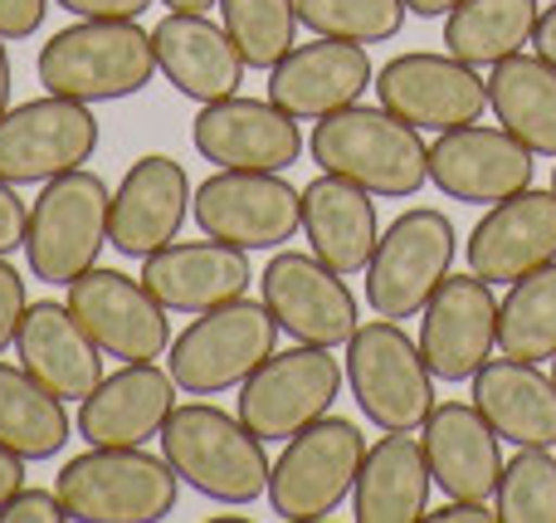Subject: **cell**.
<instances>
[{
  "instance_id": "25",
  "label": "cell",
  "mask_w": 556,
  "mask_h": 523,
  "mask_svg": "<svg viewBox=\"0 0 556 523\" xmlns=\"http://www.w3.org/2000/svg\"><path fill=\"white\" fill-rule=\"evenodd\" d=\"M20 368L54 391L59 401H84L103 382V348L88 338V328L74 319V309L59 299H35L15 333Z\"/></svg>"
},
{
  "instance_id": "19",
  "label": "cell",
  "mask_w": 556,
  "mask_h": 523,
  "mask_svg": "<svg viewBox=\"0 0 556 523\" xmlns=\"http://www.w3.org/2000/svg\"><path fill=\"white\" fill-rule=\"evenodd\" d=\"M420 352L440 382H473V372L493 358L498 343V303L493 284L479 274H450L425 303Z\"/></svg>"
},
{
  "instance_id": "16",
  "label": "cell",
  "mask_w": 556,
  "mask_h": 523,
  "mask_svg": "<svg viewBox=\"0 0 556 523\" xmlns=\"http://www.w3.org/2000/svg\"><path fill=\"white\" fill-rule=\"evenodd\" d=\"M532 147L518 142L508 127L464 123L434 137L430 147V182L444 196L469 206H498L532 186Z\"/></svg>"
},
{
  "instance_id": "42",
  "label": "cell",
  "mask_w": 556,
  "mask_h": 523,
  "mask_svg": "<svg viewBox=\"0 0 556 523\" xmlns=\"http://www.w3.org/2000/svg\"><path fill=\"white\" fill-rule=\"evenodd\" d=\"M532 54L556 64V0H552V10H542L538 15V29H532Z\"/></svg>"
},
{
  "instance_id": "11",
  "label": "cell",
  "mask_w": 556,
  "mask_h": 523,
  "mask_svg": "<svg viewBox=\"0 0 556 523\" xmlns=\"http://www.w3.org/2000/svg\"><path fill=\"white\" fill-rule=\"evenodd\" d=\"M191 215L211 240L240 250H278L303 225V191L278 172H235L220 166L211 182L195 186Z\"/></svg>"
},
{
  "instance_id": "27",
  "label": "cell",
  "mask_w": 556,
  "mask_h": 523,
  "mask_svg": "<svg viewBox=\"0 0 556 523\" xmlns=\"http://www.w3.org/2000/svg\"><path fill=\"white\" fill-rule=\"evenodd\" d=\"M303 235L313 245V254L323 264H332L337 274H362L376 254V196L366 186L346 182V176H313L303 186Z\"/></svg>"
},
{
  "instance_id": "15",
  "label": "cell",
  "mask_w": 556,
  "mask_h": 523,
  "mask_svg": "<svg viewBox=\"0 0 556 523\" xmlns=\"http://www.w3.org/2000/svg\"><path fill=\"white\" fill-rule=\"evenodd\" d=\"M260 294L278 319V333L313 348H342L356 333V299L346 274L323 264L317 254L278 250L260 274Z\"/></svg>"
},
{
  "instance_id": "6",
  "label": "cell",
  "mask_w": 556,
  "mask_h": 523,
  "mask_svg": "<svg viewBox=\"0 0 556 523\" xmlns=\"http://www.w3.org/2000/svg\"><path fill=\"white\" fill-rule=\"evenodd\" d=\"M346 387L376 431H420L434 411V372L395 319L356 323L346 338Z\"/></svg>"
},
{
  "instance_id": "44",
  "label": "cell",
  "mask_w": 556,
  "mask_h": 523,
  "mask_svg": "<svg viewBox=\"0 0 556 523\" xmlns=\"http://www.w3.org/2000/svg\"><path fill=\"white\" fill-rule=\"evenodd\" d=\"M459 0H405V10H415L420 20H434V15H450Z\"/></svg>"
},
{
  "instance_id": "24",
  "label": "cell",
  "mask_w": 556,
  "mask_h": 523,
  "mask_svg": "<svg viewBox=\"0 0 556 523\" xmlns=\"http://www.w3.org/2000/svg\"><path fill=\"white\" fill-rule=\"evenodd\" d=\"M425 460H430L434 489L444 499H493L503 480V436L489 426L473 401H434V411L420 426Z\"/></svg>"
},
{
  "instance_id": "49",
  "label": "cell",
  "mask_w": 556,
  "mask_h": 523,
  "mask_svg": "<svg viewBox=\"0 0 556 523\" xmlns=\"http://www.w3.org/2000/svg\"><path fill=\"white\" fill-rule=\"evenodd\" d=\"M547 5H552V0H547Z\"/></svg>"
},
{
  "instance_id": "48",
  "label": "cell",
  "mask_w": 556,
  "mask_h": 523,
  "mask_svg": "<svg viewBox=\"0 0 556 523\" xmlns=\"http://www.w3.org/2000/svg\"><path fill=\"white\" fill-rule=\"evenodd\" d=\"M552 191H556V176H552Z\"/></svg>"
},
{
  "instance_id": "33",
  "label": "cell",
  "mask_w": 556,
  "mask_h": 523,
  "mask_svg": "<svg viewBox=\"0 0 556 523\" xmlns=\"http://www.w3.org/2000/svg\"><path fill=\"white\" fill-rule=\"evenodd\" d=\"M498 352L518 362L556 358V260L513 279L508 299L498 303Z\"/></svg>"
},
{
  "instance_id": "10",
  "label": "cell",
  "mask_w": 556,
  "mask_h": 523,
  "mask_svg": "<svg viewBox=\"0 0 556 523\" xmlns=\"http://www.w3.org/2000/svg\"><path fill=\"white\" fill-rule=\"evenodd\" d=\"M346 372L337 368L332 348L293 343L288 352H269L260 372L240 382V411L235 416L269 446V440H293L303 426L323 421L337 407Z\"/></svg>"
},
{
  "instance_id": "39",
  "label": "cell",
  "mask_w": 556,
  "mask_h": 523,
  "mask_svg": "<svg viewBox=\"0 0 556 523\" xmlns=\"http://www.w3.org/2000/svg\"><path fill=\"white\" fill-rule=\"evenodd\" d=\"M25 231H29V211L20 201V191L0 176V254L25 250Z\"/></svg>"
},
{
  "instance_id": "14",
  "label": "cell",
  "mask_w": 556,
  "mask_h": 523,
  "mask_svg": "<svg viewBox=\"0 0 556 523\" xmlns=\"http://www.w3.org/2000/svg\"><path fill=\"white\" fill-rule=\"evenodd\" d=\"M371 88L376 103L420 133H450V127L479 123L489 108V78H479V69L464 59L430 54V49L395 54L391 64H381Z\"/></svg>"
},
{
  "instance_id": "29",
  "label": "cell",
  "mask_w": 556,
  "mask_h": 523,
  "mask_svg": "<svg viewBox=\"0 0 556 523\" xmlns=\"http://www.w3.org/2000/svg\"><path fill=\"white\" fill-rule=\"evenodd\" d=\"M473 407L508 446L556 450V377L538 362L489 358L473 372Z\"/></svg>"
},
{
  "instance_id": "46",
  "label": "cell",
  "mask_w": 556,
  "mask_h": 523,
  "mask_svg": "<svg viewBox=\"0 0 556 523\" xmlns=\"http://www.w3.org/2000/svg\"><path fill=\"white\" fill-rule=\"evenodd\" d=\"M162 5H172V10H211V5H220V0H162Z\"/></svg>"
},
{
  "instance_id": "31",
  "label": "cell",
  "mask_w": 556,
  "mask_h": 523,
  "mask_svg": "<svg viewBox=\"0 0 556 523\" xmlns=\"http://www.w3.org/2000/svg\"><path fill=\"white\" fill-rule=\"evenodd\" d=\"M538 29V0H459L444 15V49L473 69L522 54Z\"/></svg>"
},
{
  "instance_id": "35",
  "label": "cell",
  "mask_w": 556,
  "mask_h": 523,
  "mask_svg": "<svg viewBox=\"0 0 556 523\" xmlns=\"http://www.w3.org/2000/svg\"><path fill=\"white\" fill-rule=\"evenodd\" d=\"M298 25L327 39H352V45H381L395 39L405 25V0H293Z\"/></svg>"
},
{
  "instance_id": "2",
  "label": "cell",
  "mask_w": 556,
  "mask_h": 523,
  "mask_svg": "<svg viewBox=\"0 0 556 523\" xmlns=\"http://www.w3.org/2000/svg\"><path fill=\"white\" fill-rule=\"evenodd\" d=\"M156 440H162L166 465L181 475V485H191L195 495L215 499V505L240 509L269 495L274 465L264 456V440L240 416L211 407V401L176 407Z\"/></svg>"
},
{
  "instance_id": "5",
  "label": "cell",
  "mask_w": 556,
  "mask_h": 523,
  "mask_svg": "<svg viewBox=\"0 0 556 523\" xmlns=\"http://www.w3.org/2000/svg\"><path fill=\"white\" fill-rule=\"evenodd\" d=\"M108 215H113V191L88 166H74V172L45 182V191L29 206V231H25L29 274L39 284H64L68 289L103 254Z\"/></svg>"
},
{
  "instance_id": "17",
  "label": "cell",
  "mask_w": 556,
  "mask_h": 523,
  "mask_svg": "<svg viewBox=\"0 0 556 523\" xmlns=\"http://www.w3.org/2000/svg\"><path fill=\"white\" fill-rule=\"evenodd\" d=\"M191 176L176 157H137L127 176L113 191V215H108V245L127 260H147V254L166 250L181 235L186 215H191Z\"/></svg>"
},
{
  "instance_id": "8",
  "label": "cell",
  "mask_w": 556,
  "mask_h": 523,
  "mask_svg": "<svg viewBox=\"0 0 556 523\" xmlns=\"http://www.w3.org/2000/svg\"><path fill=\"white\" fill-rule=\"evenodd\" d=\"M366 436L356 421L332 416L303 426L274 460L269 475V509L288 523H313L337 514L342 499H352V485L362 475Z\"/></svg>"
},
{
  "instance_id": "28",
  "label": "cell",
  "mask_w": 556,
  "mask_h": 523,
  "mask_svg": "<svg viewBox=\"0 0 556 523\" xmlns=\"http://www.w3.org/2000/svg\"><path fill=\"white\" fill-rule=\"evenodd\" d=\"M430 460L425 440L410 431H386L376 446H366L362 475L352 485L356 523H415L430 514Z\"/></svg>"
},
{
  "instance_id": "4",
  "label": "cell",
  "mask_w": 556,
  "mask_h": 523,
  "mask_svg": "<svg viewBox=\"0 0 556 523\" xmlns=\"http://www.w3.org/2000/svg\"><path fill=\"white\" fill-rule=\"evenodd\" d=\"M54 489L78 523H156L176 509L181 475L166 456H147L142 446H88L64 460Z\"/></svg>"
},
{
  "instance_id": "45",
  "label": "cell",
  "mask_w": 556,
  "mask_h": 523,
  "mask_svg": "<svg viewBox=\"0 0 556 523\" xmlns=\"http://www.w3.org/2000/svg\"><path fill=\"white\" fill-rule=\"evenodd\" d=\"M10 108V54H5V35H0V117Z\"/></svg>"
},
{
  "instance_id": "36",
  "label": "cell",
  "mask_w": 556,
  "mask_h": 523,
  "mask_svg": "<svg viewBox=\"0 0 556 523\" xmlns=\"http://www.w3.org/2000/svg\"><path fill=\"white\" fill-rule=\"evenodd\" d=\"M503 523H556V456L552 450L518 446L503 465L498 495H493Z\"/></svg>"
},
{
  "instance_id": "23",
  "label": "cell",
  "mask_w": 556,
  "mask_h": 523,
  "mask_svg": "<svg viewBox=\"0 0 556 523\" xmlns=\"http://www.w3.org/2000/svg\"><path fill=\"white\" fill-rule=\"evenodd\" d=\"M176 411V377L156 362H123L78 401V436L88 446H147L162 436L166 416Z\"/></svg>"
},
{
  "instance_id": "1",
  "label": "cell",
  "mask_w": 556,
  "mask_h": 523,
  "mask_svg": "<svg viewBox=\"0 0 556 523\" xmlns=\"http://www.w3.org/2000/svg\"><path fill=\"white\" fill-rule=\"evenodd\" d=\"M307 152L323 172L346 176L386 201L420 196V186L430 182V147L420 142V127L395 117L391 108L352 103L317 117Z\"/></svg>"
},
{
  "instance_id": "3",
  "label": "cell",
  "mask_w": 556,
  "mask_h": 523,
  "mask_svg": "<svg viewBox=\"0 0 556 523\" xmlns=\"http://www.w3.org/2000/svg\"><path fill=\"white\" fill-rule=\"evenodd\" d=\"M45 94L74 103H113L142 94L156 74V49L137 20H78L39 49Z\"/></svg>"
},
{
  "instance_id": "43",
  "label": "cell",
  "mask_w": 556,
  "mask_h": 523,
  "mask_svg": "<svg viewBox=\"0 0 556 523\" xmlns=\"http://www.w3.org/2000/svg\"><path fill=\"white\" fill-rule=\"evenodd\" d=\"M25 465H29V460H20L15 450L0 446V505H5V499L15 495L20 485H25Z\"/></svg>"
},
{
  "instance_id": "18",
  "label": "cell",
  "mask_w": 556,
  "mask_h": 523,
  "mask_svg": "<svg viewBox=\"0 0 556 523\" xmlns=\"http://www.w3.org/2000/svg\"><path fill=\"white\" fill-rule=\"evenodd\" d=\"M191 142L205 162L235 166V172H283L303 152V133L298 117H288L283 108H274L269 98H215L201 103L191 123Z\"/></svg>"
},
{
  "instance_id": "30",
  "label": "cell",
  "mask_w": 556,
  "mask_h": 523,
  "mask_svg": "<svg viewBox=\"0 0 556 523\" xmlns=\"http://www.w3.org/2000/svg\"><path fill=\"white\" fill-rule=\"evenodd\" d=\"M489 108L532 157H556V64L538 54H508L489 74Z\"/></svg>"
},
{
  "instance_id": "7",
  "label": "cell",
  "mask_w": 556,
  "mask_h": 523,
  "mask_svg": "<svg viewBox=\"0 0 556 523\" xmlns=\"http://www.w3.org/2000/svg\"><path fill=\"white\" fill-rule=\"evenodd\" d=\"M274 343L278 319L269 313V303L235 299L186 323L181 338H172V348H166V372L186 397H215V391L240 387L250 372H260Z\"/></svg>"
},
{
  "instance_id": "32",
  "label": "cell",
  "mask_w": 556,
  "mask_h": 523,
  "mask_svg": "<svg viewBox=\"0 0 556 523\" xmlns=\"http://www.w3.org/2000/svg\"><path fill=\"white\" fill-rule=\"evenodd\" d=\"M68 411L20 362H0V446L20 460H54L68 440Z\"/></svg>"
},
{
  "instance_id": "21",
  "label": "cell",
  "mask_w": 556,
  "mask_h": 523,
  "mask_svg": "<svg viewBox=\"0 0 556 523\" xmlns=\"http://www.w3.org/2000/svg\"><path fill=\"white\" fill-rule=\"evenodd\" d=\"M371 78V59L362 45L317 35V45H293L269 69V103L298 123H317L337 108H352Z\"/></svg>"
},
{
  "instance_id": "47",
  "label": "cell",
  "mask_w": 556,
  "mask_h": 523,
  "mask_svg": "<svg viewBox=\"0 0 556 523\" xmlns=\"http://www.w3.org/2000/svg\"><path fill=\"white\" fill-rule=\"evenodd\" d=\"M552 377H556V358H552Z\"/></svg>"
},
{
  "instance_id": "9",
  "label": "cell",
  "mask_w": 556,
  "mask_h": 523,
  "mask_svg": "<svg viewBox=\"0 0 556 523\" xmlns=\"http://www.w3.org/2000/svg\"><path fill=\"white\" fill-rule=\"evenodd\" d=\"M454 221L434 206L401 211L376 240V254L366 264V303L376 319H410L430 303V294L454 270Z\"/></svg>"
},
{
  "instance_id": "38",
  "label": "cell",
  "mask_w": 556,
  "mask_h": 523,
  "mask_svg": "<svg viewBox=\"0 0 556 523\" xmlns=\"http://www.w3.org/2000/svg\"><path fill=\"white\" fill-rule=\"evenodd\" d=\"M25 309H29V299H25V274L10 264V254H0V352L15 343Z\"/></svg>"
},
{
  "instance_id": "13",
  "label": "cell",
  "mask_w": 556,
  "mask_h": 523,
  "mask_svg": "<svg viewBox=\"0 0 556 523\" xmlns=\"http://www.w3.org/2000/svg\"><path fill=\"white\" fill-rule=\"evenodd\" d=\"M64 303L88 328V338L103 348V358L117 362H156L172 348V323L166 303L142 279L123 270H88L68 284Z\"/></svg>"
},
{
  "instance_id": "12",
  "label": "cell",
  "mask_w": 556,
  "mask_h": 523,
  "mask_svg": "<svg viewBox=\"0 0 556 523\" xmlns=\"http://www.w3.org/2000/svg\"><path fill=\"white\" fill-rule=\"evenodd\" d=\"M98 117L88 103L45 94L35 103L5 108L0 117V176L10 186H45L74 166L93 162Z\"/></svg>"
},
{
  "instance_id": "26",
  "label": "cell",
  "mask_w": 556,
  "mask_h": 523,
  "mask_svg": "<svg viewBox=\"0 0 556 523\" xmlns=\"http://www.w3.org/2000/svg\"><path fill=\"white\" fill-rule=\"evenodd\" d=\"M152 49L166 84L176 94L195 98V103L230 98L244 84V69H250L244 54L235 49L230 29L205 20V10H172L166 20H156Z\"/></svg>"
},
{
  "instance_id": "41",
  "label": "cell",
  "mask_w": 556,
  "mask_h": 523,
  "mask_svg": "<svg viewBox=\"0 0 556 523\" xmlns=\"http://www.w3.org/2000/svg\"><path fill=\"white\" fill-rule=\"evenodd\" d=\"M78 20H142L152 0H54Z\"/></svg>"
},
{
  "instance_id": "37",
  "label": "cell",
  "mask_w": 556,
  "mask_h": 523,
  "mask_svg": "<svg viewBox=\"0 0 556 523\" xmlns=\"http://www.w3.org/2000/svg\"><path fill=\"white\" fill-rule=\"evenodd\" d=\"M68 509L59 499V489H29L20 485L15 495L0 505V523H64Z\"/></svg>"
},
{
  "instance_id": "20",
  "label": "cell",
  "mask_w": 556,
  "mask_h": 523,
  "mask_svg": "<svg viewBox=\"0 0 556 523\" xmlns=\"http://www.w3.org/2000/svg\"><path fill=\"white\" fill-rule=\"evenodd\" d=\"M469 274L483 284H513L522 274L542 270L556 260V191L528 186L508 201L489 206L479 225L464 240Z\"/></svg>"
},
{
  "instance_id": "34",
  "label": "cell",
  "mask_w": 556,
  "mask_h": 523,
  "mask_svg": "<svg viewBox=\"0 0 556 523\" xmlns=\"http://www.w3.org/2000/svg\"><path fill=\"white\" fill-rule=\"evenodd\" d=\"M220 25L230 29L250 69H274L298 45L293 0H220Z\"/></svg>"
},
{
  "instance_id": "40",
  "label": "cell",
  "mask_w": 556,
  "mask_h": 523,
  "mask_svg": "<svg viewBox=\"0 0 556 523\" xmlns=\"http://www.w3.org/2000/svg\"><path fill=\"white\" fill-rule=\"evenodd\" d=\"M49 0H0V35L5 39H29L45 25Z\"/></svg>"
},
{
  "instance_id": "22",
  "label": "cell",
  "mask_w": 556,
  "mask_h": 523,
  "mask_svg": "<svg viewBox=\"0 0 556 523\" xmlns=\"http://www.w3.org/2000/svg\"><path fill=\"white\" fill-rule=\"evenodd\" d=\"M142 284L166 303L172 313H205L220 303L244 299V289L254 284L250 250L225 240H172L166 250L142 260Z\"/></svg>"
}]
</instances>
